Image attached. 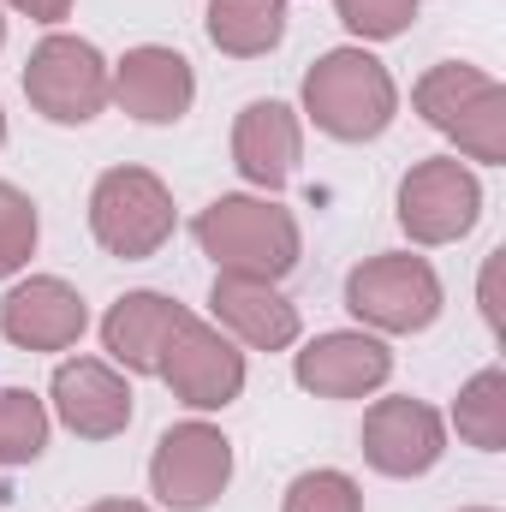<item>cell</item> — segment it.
I'll return each instance as SVG.
<instances>
[{"label": "cell", "mask_w": 506, "mask_h": 512, "mask_svg": "<svg viewBox=\"0 0 506 512\" xmlns=\"http://www.w3.org/2000/svg\"><path fill=\"white\" fill-rule=\"evenodd\" d=\"M417 6L423 0H334L340 24L358 36V42H393L417 24Z\"/></svg>", "instance_id": "cb8c5ba5"}, {"label": "cell", "mask_w": 506, "mask_h": 512, "mask_svg": "<svg viewBox=\"0 0 506 512\" xmlns=\"http://www.w3.org/2000/svg\"><path fill=\"white\" fill-rule=\"evenodd\" d=\"M227 483H233V441L203 417L173 423L149 453V495L167 512L215 507L227 495Z\"/></svg>", "instance_id": "8992f818"}, {"label": "cell", "mask_w": 506, "mask_h": 512, "mask_svg": "<svg viewBox=\"0 0 506 512\" xmlns=\"http://www.w3.org/2000/svg\"><path fill=\"white\" fill-rule=\"evenodd\" d=\"M108 96L137 126H179L197 102V72L179 48L143 42V48H126V60H114V90Z\"/></svg>", "instance_id": "7c38bea8"}, {"label": "cell", "mask_w": 506, "mask_h": 512, "mask_svg": "<svg viewBox=\"0 0 506 512\" xmlns=\"http://www.w3.org/2000/svg\"><path fill=\"white\" fill-rule=\"evenodd\" d=\"M191 310L167 292H126L114 298V310L102 316V352L114 370H131V376H155L161 370V352L173 340V328L185 322Z\"/></svg>", "instance_id": "2e32d148"}, {"label": "cell", "mask_w": 506, "mask_h": 512, "mask_svg": "<svg viewBox=\"0 0 506 512\" xmlns=\"http://www.w3.org/2000/svg\"><path fill=\"white\" fill-rule=\"evenodd\" d=\"M393 376V352L387 340L370 328H334V334H316L298 358H292V382L316 399H364L387 387Z\"/></svg>", "instance_id": "8fae6325"}, {"label": "cell", "mask_w": 506, "mask_h": 512, "mask_svg": "<svg viewBox=\"0 0 506 512\" xmlns=\"http://www.w3.org/2000/svg\"><path fill=\"white\" fill-rule=\"evenodd\" d=\"M483 215V179L459 155H429L399 179V227L411 245H453Z\"/></svg>", "instance_id": "52a82bcc"}, {"label": "cell", "mask_w": 506, "mask_h": 512, "mask_svg": "<svg viewBox=\"0 0 506 512\" xmlns=\"http://www.w3.org/2000/svg\"><path fill=\"white\" fill-rule=\"evenodd\" d=\"M495 78L483 72V66H465V60H441V66H429L423 78H417V90H411V108L429 120L435 131H447L483 90H489Z\"/></svg>", "instance_id": "d6986e66"}, {"label": "cell", "mask_w": 506, "mask_h": 512, "mask_svg": "<svg viewBox=\"0 0 506 512\" xmlns=\"http://www.w3.org/2000/svg\"><path fill=\"white\" fill-rule=\"evenodd\" d=\"M108 90H114V66L84 36L48 30L24 60V96L54 126H90L96 114H108V102H114Z\"/></svg>", "instance_id": "3957f363"}, {"label": "cell", "mask_w": 506, "mask_h": 512, "mask_svg": "<svg viewBox=\"0 0 506 512\" xmlns=\"http://www.w3.org/2000/svg\"><path fill=\"white\" fill-rule=\"evenodd\" d=\"M441 137H453L459 155H471V161H483V167H501L506 161V84L501 78H495L453 126L441 131Z\"/></svg>", "instance_id": "44dd1931"}, {"label": "cell", "mask_w": 506, "mask_h": 512, "mask_svg": "<svg viewBox=\"0 0 506 512\" xmlns=\"http://www.w3.org/2000/svg\"><path fill=\"white\" fill-rule=\"evenodd\" d=\"M501 268H506V251H495L489 262H483V292H477V298H483V322H489L495 334L506 328V316H501Z\"/></svg>", "instance_id": "d4e9b609"}, {"label": "cell", "mask_w": 506, "mask_h": 512, "mask_svg": "<svg viewBox=\"0 0 506 512\" xmlns=\"http://www.w3.org/2000/svg\"><path fill=\"white\" fill-rule=\"evenodd\" d=\"M179 227V209H173V191L161 185V173L149 167H108L90 191V233L96 245L120 262H149L173 239Z\"/></svg>", "instance_id": "277c9868"}, {"label": "cell", "mask_w": 506, "mask_h": 512, "mask_svg": "<svg viewBox=\"0 0 506 512\" xmlns=\"http://www.w3.org/2000/svg\"><path fill=\"white\" fill-rule=\"evenodd\" d=\"M197 245L215 262V274H251V280H286L304 256L298 215L274 197L227 191L197 215Z\"/></svg>", "instance_id": "6da1fadb"}, {"label": "cell", "mask_w": 506, "mask_h": 512, "mask_svg": "<svg viewBox=\"0 0 506 512\" xmlns=\"http://www.w3.org/2000/svg\"><path fill=\"white\" fill-rule=\"evenodd\" d=\"M358 441H364L370 471H381V477H423L447 453V423H441L435 405H423L411 393H393V399H376L364 411V435Z\"/></svg>", "instance_id": "9c48e42d"}, {"label": "cell", "mask_w": 506, "mask_h": 512, "mask_svg": "<svg viewBox=\"0 0 506 512\" xmlns=\"http://www.w3.org/2000/svg\"><path fill=\"white\" fill-rule=\"evenodd\" d=\"M209 310H215V328L233 334L251 352H286V346H298V304L280 292V280L215 274Z\"/></svg>", "instance_id": "5bb4252c"}, {"label": "cell", "mask_w": 506, "mask_h": 512, "mask_svg": "<svg viewBox=\"0 0 506 512\" xmlns=\"http://www.w3.org/2000/svg\"><path fill=\"white\" fill-rule=\"evenodd\" d=\"M0 149H6V114H0Z\"/></svg>", "instance_id": "f1b7e54d"}, {"label": "cell", "mask_w": 506, "mask_h": 512, "mask_svg": "<svg viewBox=\"0 0 506 512\" xmlns=\"http://www.w3.org/2000/svg\"><path fill=\"white\" fill-rule=\"evenodd\" d=\"M161 382L173 387L179 405L191 411H227L239 393H245V352L233 334H221L215 322H197L185 316L161 352Z\"/></svg>", "instance_id": "ba28073f"}, {"label": "cell", "mask_w": 506, "mask_h": 512, "mask_svg": "<svg viewBox=\"0 0 506 512\" xmlns=\"http://www.w3.org/2000/svg\"><path fill=\"white\" fill-rule=\"evenodd\" d=\"M453 429H459V441L465 447H477V453H501L506 447V370H477L471 382L459 387V399H453Z\"/></svg>", "instance_id": "ac0fdd59"}, {"label": "cell", "mask_w": 506, "mask_h": 512, "mask_svg": "<svg viewBox=\"0 0 506 512\" xmlns=\"http://www.w3.org/2000/svg\"><path fill=\"white\" fill-rule=\"evenodd\" d=\"M36 239H42V221H36V203L0 179V280L18 274L30 256H36Z\"/></svg>", "instance_id": "603a6c76"}, {"label": "cell", "mask_w": 506, "mask_h": 512, "mask_svg": "<svg viewBox=\"0 0 506 512\" xmlns=\"http://www.w3.org/2000/svg\"><path fill=\"white\" fill-rule=\"evenodd\" d=\"M280 512H364V489H358L346 471H334V465L298 471V477L286 483Z\"/></svg>", "instance_id": "7402d4cb"}, {"label": "cell", "mask_w": 506, "mask_h": 512, "mask_svg": "<svg viewBox=\"0 0 506 512\" xmlns=\"http://www.w3.org/2000/svg\"><path fill=\"white\" fill-rule=\"evenodd\" d=\"M304 161V120L286 102H251L233 120V167L256 191H280Z\"/></svg>", "instance_id": "9a60e30c"}, {"label": "cell", "mask_w": 506, "mask_h": 512, "mask_svg": "<svg viewBox=\"0 0 506 512\" xmlns=\"http://www.w3.org/2000/svg\"><path fill=\"white\" fill-rule=\"evenodd\" d=\"M90 328L84 292L60 274H30L0 298V334L18 352H72Z\"/></svg>", "instance_id": "30bf717a"}, {"label": "cell", "mask_w": 506, "mask_h": 512, "mask_svg": "<svg viewBox=\"0 0 506 512\" xmlns=\"http://www.w3.org/2000/svg\"><path fill=\"white\" fill-rule=\"evenodd\" d=\"M48 405H54V417L78 441H114V435L131 429V387L102 358H66V364H54Z\"/></svg>", "instance_id": "4fadbf2b"}, {"label": "cell", "mask_w": 506, "mask_h": 512, "mask_svg": "<svg viewBox=\"0 0 506 512\" xmlns=\"http://www.w3.org/2000/svg\"><path fill=\"white\" fill-rule=\"evenodd\" d=\"M84 512H155V507H143V501H96V507H84Z\"/></svg>", "instance_id": "4316f807"}, {"label": "cell", "mask_w": 506, "mask_h": 512, "mask_svg": "<svg viewBox=\"0 0 506 512\" xmlns=\"http://www.w3.org/2000/svg\"><path fill=\"white\" fill-rule=\"evenodd\" d=\"M12 12H24V18H36V24H60V18H72V0H6Z\"/></svg>", "instance_id": "484cf974"}, {"label": "cell", "mask_w": 506, "mask_h": 512, "mask_svg": "<svg viewBox=\"0 0 506 512\" xmlns=\"http://www.w3.org/2000/svg\"><path fill=\"white\" fill-rule=\"evenodd\" d=\"M304 114L334 143H376L399 114V84L370 48H328L304 72Z\"/></svg>", "instance_id": "7a4b0ae2"}, {"label": "cell", "mask_w": 506, "mask_h": 512, "mask_svg": "<svg viewBox=\"0 0 506 512\" xmlns=\"http://www.w3.org/2000/svg\"><path fill=\"white\" fill-rule=\"evenodd\" d=\"M0 48H6V12H0Z\"/></svg>", "instance_id": "83f0119b"}, {"label": "cell", "mask_w": 506, "mask_h": 512, "mask_svg": "<svg viewBox=\"0 0 506 512\" xmlns=\"http://www.w3.org/2000/svg\"><path fill=\"white\" fill-rule=\"evenodd\" d=\"M209 42L233 60H262L286 36V0H209Z\"/></svg>", "instance_id": "e0dca14e"}, {"label": "cell", "mask_w": 506, "mask_h": 512, "mask_svg": "<svg viewBox=\"0 0 506 512\" xmlns=\"http://www.w3.org/2000/svg\"><path fill=\"white\" fill-rule=\"evenodd\" d=\"M465 512H489V507H465Z\"/></svg>", "instance_id": "f546056e"}, {"label": "cell", "mask_w": 506, "mask_h": 512, "mask_svg": "<svg viewBox=\"0 0 506 512\" xmlns=\"http://www.w3.org/2000/svg\"><path fill=\"white\" fill-rule=\"evenodd\" d=\"M346 310L370 334H423L441 316V274L411 251L364 256L346 274Z\"/></svg>", "instance_id": "5b68a950"}, {"label": "cell", "mask_w": 506, "mask_h": 512, "mask_svg": "<svg viewBox=\"0 0 506 512\" xmlns=\"http://www.w3.org/2000/svg\"><path fill=\"white\" fill-rule=\"evenodd\" d=\"M48 447V405L30 387H0V471L36 465Z\"/></svg>", "instance_id": "ffe728a7"}]
</instances>
